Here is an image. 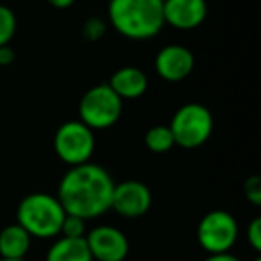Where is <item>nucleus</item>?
I'll use <instances>...</instances> for the list:
<instances>
[{"label": "nucleus", "mask_w": 261, "mask_h": 261, "mask_svg": "<svg viewBox=\"0 0 261 261\" xmlns=\"http://www.w3.org/2000/svg\"><path fill=\"white\" fill-rule=\"evenodd\" d=\"M115 181L109 172L91 161L70 167L58 186V200L66 215L93 220L111 210Z\"/></svg>", "instance_id": "1"}, {"label": "nucleus", "mask_w": 261, "mask_h": 261, "mask_svg": "<svg viewBox=\"0 0 261 261\" xmlns=\"http://www.w3.org/2000/svg\"><path fill=\"white\" fill-rule=\"evenodd\" d=\"M108 16L116 33L135 41L150 40L165 27L161 0H109Z\"/></svg>", "instance_id": "2"}, {"label": "nucleus", "mask_w": 261, "mask_h": 261, "mask_svg": "<svg viewBox=\"0 0 261 261\" xmlns=\"http://www.w3.org/2000/svg\"><path fill=\"white\" fill-rule=\"evenodd\" d=\"M65 217L58 197L43 192L25 195L16 207V224L22 225L31 238L48 240L59 236Z\"/></svg>", "instance_id": "3"}, {"label": "nucleus", "mask_w": 261, "mask_h": 261, "mask_svg": "<svg viewBox=\"0 0 261 261\" xmlns=\"http://www.w3.org/2000/svg\"><path fill=\"white\" fill-rule=\"evenodd\" d=\"M175 145L181 149H199L213 133V115L206 106L188 102L174 113L168 123Z\"/></svg>", "instance_id": "4"}, {"label": "nucleus", "mask_w": 261, "mask_h": 261, "mask_svg": "<svg viewBox=\"0 0 261 261\" xmlns=\"http://www.w3.org/2000/svg\"><path fill=\"white\" fill-rule=\"evenodd\" d=\"M123 100L108 83L97 84L83 95L79 102V120L91 130L113 127L122 116Z\"/></svg>", "instance_id": "5"}, {"label": "nucleus", "mask_w": 261, "mask_h": 261, "mask_svg": "<svg viewBox=\"0 0 261 261\" xmlns=\"http://www.w3.org/2000/svg\"><path fill=\"white\" fill-rule=\"evenodd\" d=\"M56 156L68 167L88 163L95 152V135L81 120H68L54 135Z\"/></svg>", "instance_id": "6"}, {"label": "nucleus", "mask_w": 261, "mask_h": 261, "mask_svg": "<svg viewBox=\"0 0 261 261\" xmlns=\"http://www.w3.org/2000/svg\"><path fill=\"white\" fill-rule=\"evenodd\" d=\"M238 234V222L229 211L224 210L206 213L197 225V242L207 254L229 252L234 247Z\"/></svg>", "instance_id": "7"}, {"label": "nucleus", "mask_w": 261, "mask_h": 261, "mask_svg": "<svg viewBox=\"0 0 261 261\" xmlns=\"http://www.w3.org/2000/svg\"><path fill=\"white\" fill-rule=\"evenodd\" d=\"M93 261H123L129 254V240L113 225H98L84 236Z\"/></svg>", "instance_id": "8"}, {"label": "nucleus", "mask_w": 261, "mask_h": 261, "mask_svg": "<svg viewBox=\"0 0 261 261\" xmlns=\"http://www.w3.org/2000/svg\"><path fill=\"white\" fill-rule=\"evenodd\" d=\"M152 206V193L142 181H123L115 185L111 199V210L123 218H140L147 215Z\"/></svg>", "instance_id": "9"}, {"label": "nucleus", "mask_w": 261, "mask_h": 261, "mask_svg": "<svg viewBox=\"0 0 261 261\" xmlns=\"http://www.w3.org/2000/svg\"><path fill=\"white\" fill-rule=\"evenodd\" d=\"M195 68V56L182 45H167L156 54L154 70L167 83H181L192 75Z\"/></svg>", "instance_id": "10"}, {"label": "nucleus", "mask_w": 261, "mask_h": 261, "mask_svg": "<svg viewBox=\"0 0 261 261\" xmlns=\"http://www.w3.org/2000/svg\"><path fill=\"white\" fill-rule=\"evenodd\" d=\"M206 16V0H163V20L174 29H197L204 23Z\"/></svg>", "instance_id": "11"}, {"label": "nucleus", "mask_w": 261, "mask_h": 261, "mask_svg": "<svg viewBox=\"0 0 261 261\" xmlns=\"http://www.w3.org/2000/svg\"><path fill=\"white\" fill-rule=\"evenodd\" d=\"M108 84L122 100H135L145 95L149 88V77L136 66H122L113 72Z\"/></svg>", "instance_id": "12"}, {"label": "nucleus", "mask_w": 261, "mask_h": 261, "mask_svg": "<svg viewBox=\"0 0 261 261\" xmlns=\"http://www.w3.org/2000/svg\"><path fill=\"white\" fill-rule=\"evenodd\" d=\"M31 234L18 224L6 225L0 231V257L6 259H22L31 249Z\"/></svg>", "instance_id": "13"}, {"label": "nucleus", "mask_w": 261, "mask_h": 261, "mask_svg": "<svg viewBox=\"0 0 261 261\" xmlns=\"http://www.w3.org/2000/svg\"><path fill=\"white\" fill-rule=\"evenodd\" d=\"M45 261H93L84 238L61 236L47 250Z\"/></svg>", "instance_id": "14"}, {"label": "nucleus", "mask_w": 261, "mask_h": 261, "mask_svg": "<svg viewBox=\"0 0 261 261\" xmlns=\"http://www.w3.org/2000/svg\"><path fill=\"white\" fill-rule=\"evenodd\" d=\"M145 147L154 154H165L168 150H172L175 147L174 136H172V130L168 125H154L150 127L145 133V138H143Z\"/></svg>", "instance_id": "15"}, {"label": "nucleus", "mask_w": 261, "mask_h": 261, "mask_svg": "<svg viewBox=\"0 0 261 261\" xmlns=\"http://www.w3.org/2000/svg\"><path fill=\"white\" fill-rule=\"evenodd\" d=\"M16 33V16L8 6L0 4V47L9 45Z\"/></svg>", "instance_id": "16"}, {"label": "nucleus", "mask_w": 261, "mask_h": 261, "mask_svg": "<svg viewBox=\"0 0 261 261\" xmlns=\"http://www.w3.org/2000/svg\"><path fill=\"white\" fill-rule=\"evenodd\" d=\"M59 234L66 236V238H84L86 236V220L81 217H73V215H66Z\"/></svg>", "instance_id": "17"}, {"label": "nucleus", "mask_w": 261, "mask_h": 261, "mask_svg": "<svg viewBox=\"0 0 261 261\" xmlns=\"http://www.w3.org/2000/svg\"><path fill=\"white\" fill-rule=\"evenodd\" d=\"M243 193H245L247 200L254 206L261 204V179L257 175H250L245 182H243Z\"/></svg>", "instance_id": "18"}, {"label": "nucleus", "mask_w": 261, "mask_h": 261, "mask_svg": "<svg viewBox=\"0 0 261 261\" xmlns=\"http://www.w3.org/2000/svg\"><path fill=\"white\" fill-rule=\"evenodd\" d=\"M83 34L86 40L90 41H97L100 40L102 36L106 34V23L102 22L100 18H90L84 22L83 25Z\"/></svg>", "instance_id": "19"}, {"label": "nucleus", "mask_w": 261, "mask_h": 261, "mask_svg": "<svg viewBox=\"0 0 261 261\" xmlns=\"http://www.w3.org/2000/svg\"><path fill=\"white\" fill-rule=\"evenodd\" d=\"M247 242L256 252H261V218L256 217L247 225Z\"/></svg>", "instance_id": "20"}, {"label": "nucleus", "mask_w": 261, "mask_h": 261, "mask_svg": "<svg viewBox=\"0 0 261 261\" xmlns=\"http://www.w3.org/2000/svg\"><path fill=\"white\" fill-rule=\"evenodd\" d=\"M15 61V50L9 45H2L0 47V66H8Z\"/></svg>", "instance_id": "21"}, {"label": "nucleus", "mask_w": 261, "mask_h": 261, "mask_svg": "<svg viewBox=\"0 0 261 261\" xmlns=\"http://www.w3.org/2000/svg\"><path fill=\"white\" fill-rule=\"evenodd\" d=\"M204 261H242V259L231 252H224V254H210Z\"/></svg>", "instance_id": "22"}, {"label": "nucleus", "mask_w": 261, "mask_h": 261, "mask_svg": "<svg viewBox=\"0 0 261 261\" xmlns=\"http://www.w3.org/2000/svg\"><path fill=\"white\" fill-rule=\"evenodd\" d=\"M47 2L56 9H68L75 4V0H47Z\"/></svg>", "instance_id": "23"}, {"label": "nucleus", "mask_w": 261, "mask_h": 261, "mask_svg": "<svg viewBox=\"0 0 261 261\" xmlns=\"http://www.w3.org/2000/svg\"><path fill=\"white\" fill-rule=\"evenodd\" d=\"M0 261H27L25 257H22V259H6V257H0Z\"/></svg>", "instance_id": "24"}, {"label": "nucleus", "mask_w": 261, "mask_h": 261, "mask_svg": "<svg viewBox=\"0 0 261 261\" xmlns=\"http://www.w3.org/2000/svg\"><path fill=\"white\" fill-rule=\"evenodd\" d=\"M252 261H261V257H254V259Z\"/></svg>", "instance_id": "25"}]
</instances>
